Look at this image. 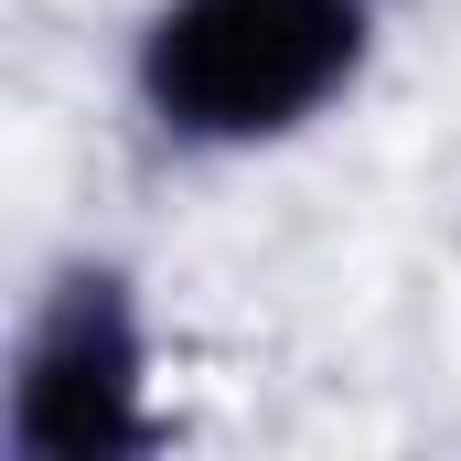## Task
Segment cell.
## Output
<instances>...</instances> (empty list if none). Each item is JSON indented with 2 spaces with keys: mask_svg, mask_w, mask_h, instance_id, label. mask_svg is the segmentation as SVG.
Listing matches in <instances>:
<instances>
[{
  "mask_svg": "<svg viewBox=\"0 0 461 461\" xmlns=\"http://www.w3.org/2000/svg\"><path fill=\"white\" fill-rule=\"evenodd\" d=\"M161 397H150V322L118 268H65L22 344H11V408L0 451L11 461H129L150 451Z\"/></svg>",
  "mask_w": 461,
  "mask_h": 461,
  "instance_id": "obj_2",
  "label": "cell"
},
{
  "mask_svg": "<svg viewBox=\"0 0 461 461\" xmlns=\"http://www.w3.org/2000/svg\"><path fill=\"white\" fill-rule=\"evenodd\" d=\"M386 0H161L140 22V108L183 150H279L333 118Z\"/></svg>",
  "mask_w": 461,
  "mask_h": 461,
  "instance_id": "obj_1",
  "label": "cell"
}]
</instances>
